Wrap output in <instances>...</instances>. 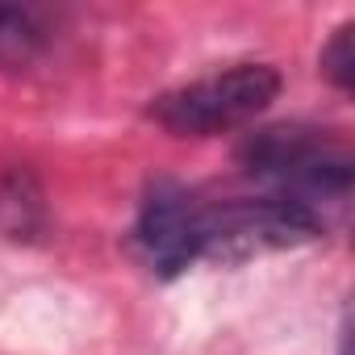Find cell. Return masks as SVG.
Instances as JSON below:
<instances>
[{
	"mask_svg": "<svg viewBox=\"0 0 355 355\" xmlns=\"http://www.w3.org/2000/svg\"><path fill=\"white\" fill-rule=\"evenodd\" d=\"M134 251L159 276H180L205 259V205L175 180H155L138 205Z\"/></svg>",
	"mask_w": 355,
	"mask_h": 355,
	"instance_id": "cell-3",
	"label": "cell"
},
{
	"mask_svg": "<svg viewBox=\"0 0 355 355\" xmlns=\"http://www.w3.org/2000/svg\"><path fill=\"white\" fill-rule=\"evenodd\" d=\"M239 159L251 180L268 184L272 197L297 201L322 226H330V214H338L351 197V155L326 130L268 125L243 142Z\"/></svg>",
	"mask_w": 355,
	"mask_h": 355,
	"instance_id": "cell-1",
	"label": "cell"
},
{
	"mask_svg": "<svg viewBox=\"0 0 355 355\" xmlns=\"http://www.w3.org/2000/svg\"><path fill=\"white\" fill-rule=\"evenodd\" d=\"M351 26H338L334 30V38L326 42V51H322V71H326V80L334 84V88H343V92H351V84H355V46H351Z\"/></svg>",
	"mask_w": 355,
	"mask_h": 355,
	"instance_id": "cell-5",
	"label": "cell"
},
{
	"mask_svg": "<svg viewBox=\"0 0 355 355\" xmlns=\"http://www.w3.org/2000/svg\"><path fill=\"white\" fill-rule=\"evenodd\" d=\"M42 42H46V30L30 9L0 5V63L5 67H26V63H34Z\"/></svg>",
	"mask_w": 355,
	"mask_h": 355,
	"instance_id": "cell-4",
	"label": "cell"
},
{
	"mask_svg": "<svg viewBox=\"0 0 355 355\" xmlns=\"http://www.w3.org/2000/svg\"><path fill=\"white\" fill-rule=\"evenodd\" d=\"M280 96V71L268 63H239L230 71L193 80L155 96L150 117L180 138H214L255 121Z\"/></svg>",
	"mask_w": 355,
	"mask_h": 355,
	"instance_id": "cell-2",
	"label": "cell"
}]
</instances>
